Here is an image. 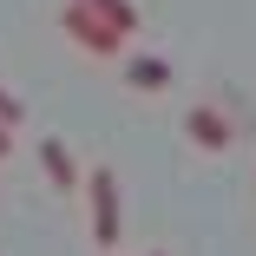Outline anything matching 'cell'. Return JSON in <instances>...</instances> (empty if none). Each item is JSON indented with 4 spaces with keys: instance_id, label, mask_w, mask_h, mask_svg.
<instances>
[{
    "instance_id": "obj_1",
    "label": "cell",
    "mask_w": 256,
    "mask_h": 256,
    "mask_svg": "<svg viewBox=\"0 0 256 256\" xmlns=\"http://www.w3.org/2000/svg\"><path fill=\"white\" fill-rule=\"evenodd\" d=\"M60 26L86 46L92 60H125V40H132V33H118L112 20H98L92 7H79V0H66V7H60Z\"/></svg>"
},
{
    "instance_id": "obj_2",
    "label": "cell",
    "mask_w": 256,
    "mask_h": 256,
    "mask_svg": "<svg viewBox=\"0 0 256 256\" xmlns=\"http://www.w3.org/2000/svg\"><path fill=\"white\" fill-rule=\"evenodd\" d=\"M86 204H92V243H98V250H112L118 230H125V217H118V178H112L106 164L86 178Z\"/></svg>"
},
{
    "instance_id": "obj_3",
    "label": "cell",
    "mask_w": 256,
    "mask_h": 256,
    "mask_svg": "<svg viewBox=\"0 0 256 256\" xmlns=\"http://www.w3.org/2000/svg\"><path fill=\"white\" fill-rule=\"evenodd\" d=\"M184 138L204 144V151H224V144H230V118H224L217 106H190V112H184Z\"/></svg>"
},
{
    "instance_id": "obj_4",
    "label": "cell",
    "mask_w": 256,
    "mask_h": 256,
    "mask_svg": "<svg viewBox=\"0 0 256 256\" xmlns=\"http://www.w3.org/2000/svg\"><path fill=\"white\" fill-rule=\"evenodd\" d=\"M125 86H138V92H164V86H171V60H158V53H132V60H125Z\"/></svg>"
},
{
    "instance_id": "obj_5",
    "label": "cell",
    "mask_w": 256,
    "mask_h": 256,
    "mask_svg": "<svg viewBox=\"0 0 256 256\" xmlns=\"http://www.w3.org/2000/svg\"><path fill=\"white\" fill-rule=\"evenodd\" d=\"M40 164H46V178H53L60 190H72V184H79V164H72L66 138H40Z\"/></svg>"
},
{
    "instance_id": "obj_6",
    "label": "cell",
    "mask_w": 256,
    "mask_h": 256,
    "mask_svg": "<svg viewBox=\"0 0 256 256\" xmlns=\"http://www.w3.org/2000/svg\"><path fill=\"white\" fill-rule=\"evenodd\" d=\"M79 7H92L98 20H112L118 33H138V20H144V14L132 7V0H79Z\"/></svg>"
},
{
    "instance_id": "obj_7",
    "label": "cell",
    "mask_w": 256,
    "mask_h": 256,
    "mask_svg": "<svg viewBox=\"0 0 256 256\" xmlns=\"http://www.w3.org/2000/svg\"><path fill=\"white\" fill-rule=\"evenodd\" d=\"M0 118H7V125H20V118H26V106H20V98H14L7 86H0Z\"/></svg>"
},
{
    "instance_id": "obj_8",
    "label": "cell",
    "mask_w": 256,
    "mask_h": 256,
    "mask_svg": "<svg viewBox=\"0 0 256 256\" xmlns=\"http://www.w3.org/2000/svg\"><path fill=\"white\" fill-rule=\"evenodd\" d=\"M7 151H14V125L0 118V158H7Z\"/></svg>"
},
{
    "instance_id": "obj_9",
    "label": "cell",
    "mask_w": 256,
    "mask_h": 256,
    "mask_svg": "<svg viewBox=\"0 0 256 256\" xmlns=\"http://www.w3.org/2000/svg\"><path fill=\"white\" fill-rule=\"evenodd\" d=\"M151 256H158V250H151Z\"/></svg>"
}]
</instances>
